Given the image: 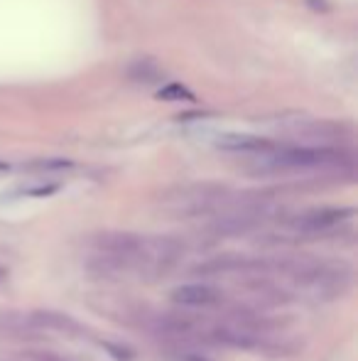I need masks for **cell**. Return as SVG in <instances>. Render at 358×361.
<instances>
[{"mask_svg": "<svg viewBox=\"0 0 358 361\" xmlns=\"http://www.w3.org/2000/svg\"><path fill=\"white\" fill-rule=\"evenodd\" d=\"M351 216H353L351 209H314L309 214L300 216L295 221V226L300 231H327L339 226L341 221L351 219Z\"/></svg>", "mask_w": 358, "mask_h": 361, "instance_id": "obj_3", "label": "cell"}, {"mask_svg": "<svg viewBox=\"0 0 358 361\" xmlns=\"http://www.w3.org/2000/svg\"><path fill=\"white\" fill-rule=\"evenodd\" d=\"M216 145L221 150L229 152H245V155H265L277 147V143L268 141L260 136H245V133H226L216 141Z\"/></svg>", "mask_w": 358, "mask_h": 361, "instance_id": "obj_2", "label": "cell"}, {"mask_svg": "<svg viewBox=\"0 0 358 361\" xmlns=\"http://www.w3.org/2000/svg\"><path fill=\"white\" fill-rule=\"evenodd\" d=\"M218 300V293L211 285L204 283H187L174 288L172 293V303L182 305V307H209Z\"/></svg>", "mask_w": 358, "mask_h": 361, "instance_id": "obj_4", "label": "cell"}, {"mask_svg": "<svg viewBox=\"0 0 358 361\" xmlns=\"http://www.w3.org/2000/svg\"><path fill=\"white\" fill-rule=\"evenodd\" d=\"M157 99L160 101H197V96H194L184 84H179V81H170V84H165L160 91H157Z\"/></svg>", "mask_w": 358, "mask_h": 361, "instance_id": "obj_6", "label": "cell"}, {"mask_svg": "<svg viewBox=\"0 0 358 361\" xmlns=\"http://www.w3.org/2000/svg\"><path fill=\"white\" fill-rule=\"evenodd\" d=\"M125 74H128L130 81H136V84H162L165 81V72L160 69V64L155 62V59H133V62L128 64V69H125Z\"/></svg>", "mask_w": 358, "mask_h": 361, "instance_id": "obj_5", "label": "cell"}, {"mask_svg": "<svg viewBox=\"0 0 358 361\" xmlns=\"http://www.w3.org/2000/svg\"><path fill=\"white\" fill-rule=\"evenodd\" d=\"M348 155L339 147H282L265 152L263 163L272 170H317V168H332V165L346 163Z\"/></svg>", "mask_w": 358, "mask_h": 361, "instance_id": "obj_1", "label": "cell"}]
</instances>
